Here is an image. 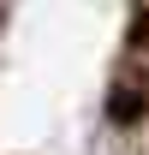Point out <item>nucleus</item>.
Masks as SVG:
<instances>
[]
</instances>
